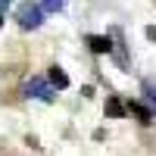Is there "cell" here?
Here are the masks:
<instances>
[{
	"label": "cell",
	"instance_id": "277c9868",
	"mask_svg": "<svg viewBox=\"0 0 156 156\" xmlns=\"http://www.w3.org/2000/svg\"><path fill=\"white\" fill-rule=\"evenodd\" d=\"M50 84L59 87V90H62V87H69V75L62 72L59 66H50Z\"/></svg>",
	"mask_w": 156,
	"mask_h": 156
},
{
	"label": "cell",
	"instance_id": "8992f818",
	"mask_svg": "<svg viewBox=\"0 0 156 156\" xmlns=\"http://www.w3.org/2000/svg\"><path fill=\"white\" fill-rule=\"evenodd\" d=\"M128 112H134L144 125H150V122H153V112H150L147 106H140V103H128Z\"/></svg>",
	"mask_w": 156,
	"mask_h": 156
},
{
	"label": "cell",
	"instance_id": "52a82bcc",
	"mask_svg": "<svg viewBox=\"0 0 156 156\" xmlns=\"http://www.w3.org/2000/svg\"><path fill=\"white\" fill-rule=\"evenodd\" d=\"M41 6H44L47 12H59L62 6H66V0H41Z\"/></svg>",
	"mask_w": 156,
	"mask_h": 156
},
{
	"label": "cell",
	"instance_id": "6da1fadb",
	"mask_svg": "<svg viewBox=\"0 0 156 156\" xmlns=\"http://www.w3.org/2000/svg\"><path fill=\"white\" fill-rule=\"evenodd\" d=\"M16 19H19V25L25 31H34V28H41V22H44V6H37V3H22L19 9H16Z\"/></svg>",
	"mask_w": 156,
	"mask_h": 156
},
{
	"label": "cell",
	"instance_id": "9c48e42d",
	"mask_svg": "<svg viewBox=\"0 0 156 156\" xmlns=\"http://www.w3.org/2000/svg\"><path fill=\"white\" fill-rule=\"evenodd\" d=\"M147 37H150V41H156V25H150V28H147Z\"/></svg>",
	"mask_w": 156,
	"mask_h": 156
},
{
	"label": "cell",
	"instance_id": "5b68a950",
	"mask_svg": "<svg viewBox=\"0 0 156 156\" xmlns=\"http://www.w3.org/2000/svg\"><path fill=\"white\" fill-rule=\"evenodd\" d=\"M125 112H128V106H125L122 100H115V97L106 100V115H112V119H122Z\"/></svg>",
	"mask_w": 156,
	"mask_h": 156
},
{
	"label": "cell",
	"instance_id": "30bf717a",
	"mask_svg": "<svg viewBox=\"0 0 156 156\" xmlns=\"http://www.w3.org/2000/svg\"><path fill=\"white\" fill-rule=\"evenodd\" d=\"M9 3H12V0H0V12H3V9H6Z\"/></svg>",
	"mask_w": 156,
	"mask_h": 156
},
{
	"label": "cell",
	"instance_id": "3957f363",
	"mask_svg": "<svg viewBox=\"0 0 156 156\" xmlns=\"http://www.w3.org/2000/svg\"><path fill=\"white\" fill-rule=\"evenodd\" d=\"M87 47L94 50V53H109V50H112V41H109V37H103V34H90V37H87Z\"/></svg>",
	"mask_w": 156,
	"mask_h": 156
},
{
	"label": "cell",
	"instance_id": "8fae6325",
	"mask_svg": "<svg viewBox=\"0 0 156 156\" xmlns=\"http://www.w3.org/2000/svg\"><path fill=\"white\" fill-rule=\"evenodd\" d=\"M0 25H3V19H0Z\"/></svg>",
	"mask_w": 156,
	"mask_h": 156
},
{
	"label": "cell",
	"instance_id": "ba28073f",
	"mask_svg": "<svg viewBox=\"0 0 156 156\" xmlns=\"http://www.w3.org/2000/svg\"><path fill=\"white\" fill-rule=\"evenodd\" d=\"M144 90H147V100H150V103H156V87H153V84H150V81H147V84H144Z\"/></svg>",
	"mask_w": 156,
	"mask_h": 156
},
{
	"label": "cell",
	"instance_id": "7a4b0ae2",
	"mask_svg": "<svg viewBox=\"0 0 156 156\" xmlns=\"http://www.w3.org/2000/svg\"><path fill=\"white\" fill-rule=\"evenodd\" d=\"M25 97H34V100L50 103V100H53V84L34 75V78H28V81H25Z\"/></svg>",
	"mask_w": 156,
	"mask_h": 156
}]
</instances>
